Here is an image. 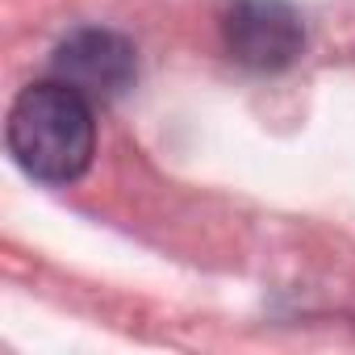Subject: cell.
Here are the masks:
<instances>
[{
  "label": "cell",
  "mask_w": 355,
  "mask_h": 355,
  "mask_svg": "<svg viewBox=\"0 0 355 355\" xmlns=\"http://www.w3.org/2000/svg\"><path fill=\"white\" fill-rule=\"evenodd\" d=\"M76 88L46 80L30 84L9 109V150L42 184H71L88 171L96 150V121Z\"/></svg>",
  "instance_id": "6da1fadb"
},
{
  "label": "cell",
  "mask_w": 355,
  "mask_h": 355,
  "mask_svg": "<svg viewBox=\"0 0 355 355\" xmlns=\"http://www.w3.org/2000/svg\"><path fill=\"white\" fill-rule=\"evenodd\" d=\"M222 34L226 51L251 71H284L305 51V26L288 0H234Z\"/></svg>",
  "instance_id": "7a4b0ae2"
},
{
  "label": "cell",
  "mask_w": 355,
  "mask_h": 355,
  "mask_svg": "<svg viewBox=\"0 0 355 355\" xmlns=\"http://www.w3.org/2000/svg\"><path fill=\"white\" fill-rule=\"evenodd\" d=\"M55 80L76 88L88 105H113L134 88V46L113 30H76L55 51Z\"/></svg>",
  "instance_id": "3957f363"
}]
</instances>
